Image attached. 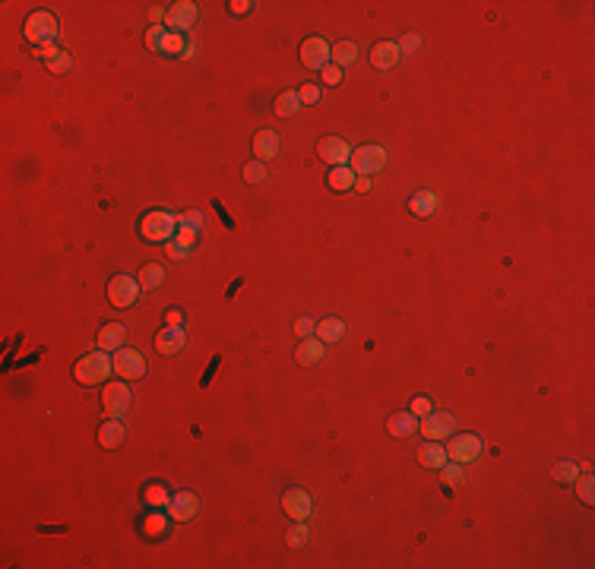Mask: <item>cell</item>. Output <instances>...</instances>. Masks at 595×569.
Listing matches in <instances>:
<instances>
[{
	"mask_svg": "<svg viewBox=\"0 0 595 569\" xmlns=\"http://www.w3.org/2000/svg\"><path fill=\"white\" fill-rule=\"evenodd\" d=\"M168 515H172V522H191L193 515L200 513V496L193 494V490H178V494L168 500Z\"/></svg>",
	"mask_w": 595,
	"mask_h": 569,
	"instance_id": "obj_12",
	"label": "cell"
},
{
	"mask_svg": "<svg viewBox=\"0 0 595 569\" xmlns=\"http://www.w3.org/2000/svg\"><path fill=\"white\" fill-rule=\"evenodd\" d=\"M168 525H172L168 513H149L146 522H143V532H146V538H162L168 532Z\"/></svg>",
	"mask_w": 595,
	"mask_h": 569,
	"instance_id": "obj_28",
	"label": "cell"
},
{
	"mask_svg": "<svg viewBox=\"0 0 595 569\" xmlns=\"http://www.w3.org/2000/svg\"><path fill=\"white\" fill-rule=\"evenodd\" d=\"M313 329H317V319H311V317H301L295 323V336H301V338H311Z\"/></svg>",
	"mask_w": 595,
	"mask_h": 569,
	"instance_id": "obj_43",
	"label": "cell"
},
{
	"mask_svg": "<svg viewBox=\"0 0 595 569\" xmlns=\"http://www.w3.org/2000/svg\"><path fill=\"white\" fill-rule=\"evenodd\" d=\"M282 513L292 522H304L311 515V494L304 487H289L282 494Z\"/></svg>",
	"mask_w": 595,
	"mask_h": 569,
	"instance_id": "obj_13",
	"label": "cell"
},
{
	"mask_svg": "<svg viewBox=\"0 0 595 569\" xmlns=\"http://www.w3.org/2000/svg\"><path fill=\"white\" fill-rule=\"evenodd\" d=\"M313 336H317L323 345H332V342H339V338L345 336V323L339 317H326V319H320V323H317Z\"/></svg>",
	"mask_w": 595,
	"mask_h": 569,
	"instance_id": "obj_24",
	"label": "cell"
},
{
	"mask_svg": "<svg viewBox=\"0 0 595 569\" xmlns=\"http://www.w3.org/2000/svg\"><path fill=\"white\" fill-rule=\"evenodd\" d=\"M551 475H554V481H560V484H573V481H577V475H579V465H577V462H570V459H560V462H554Z\"/></svg>",
	"mask_w": 595,
	"mask_h": 569,
	"instance_id": "obj_31",
	"label": "cell"
},
{
	"mask_svg": "<svg viewBox=\"0 0 595 569\" xmlns=\"http://www.w3.org/2000/svg\"><path fill=\"white\" fill-rule=\"evenodd\" d=\"M124 440H127V427H124L121 417H111L108 424L99 427V446L104 449H121Z\"/></svg>",
	"mask_w": 595,
	"mask_h": 569,
	"instance_id": "obj_18",
	"label": "cell"
},
{
	"mask_svg": "<svg viewBox=\"0 0 595 569\" xmlns=\"http://www.w3.org/2000/svg\"><path fill=\"white\" fill-rule=\"evenodd\" d=\"M241 174H244L247 184H263V181H266V165H263V161L253 159V161H247L244 171H241Z\"/></svg>",
	"mask_w": 595,
	"mask_h": 569,
	"instance_id": "obj_37",
	"label": "cell"
},
{
	"mask_svg": "<svg viewBox=\"0 0 595 569\" xmlns=\"http://www.w3.org/2000/svg\"><path fill=\"white\" fill-rule=\"evenodd\" d=\"M57 51H61V48H57V44H44V48H35V57H38V61L44 63V67H48V63H51V61H54V57H57Z\"/></svg>",
	"mask_w": 595,
	"mask_h": 569,
	"instance_id": "obj_46",
	"label": "cell"
},
{
	"mask_svg": "<svg viewBox=\"0 0 595 569\" xmlns=\"http://www.w3.org/2000/svg\"><path fill=\"white\" fill-rule=\"evenodd\" d=\"M200 19V6L193 0H181V4H172V10L165 13V29L168 32H187L193 29Z\"/></svg>",
	"mask_w": 595,
	"mask_h": 569,
	"instance_id": "obj_9",
	"label": "cell"
},
{
	"mask_svg": "<svg viewBox=\"0 0 595 569\" xmlns=\"http://www.w3.org/2000/svg\"><path fill=\"white\" fill-rule=\"evenodd\" d=\"M320 73H323V82H326V86H339V82H342V70H339L336 63H330V67H323V70H320Z\"/></svg>",
	"mask_w": 595,
	"mask_h": 569,
	"instance_id": "obj_45",
	"label": "cell"
},
{
	"mask_svg": "<svg viewBox=\"0 0 595 569\" xmlns=\"http://www.w3.org/2000/svg\"><path fill=\"white\" fill-rule=\"evenodd\" d=\"M323 348H326V345L320 342L317 336L301 338V345H298V351H295V361L301 364V367H313L317 361H323Z\"/></svg>",
	"mask_w": 595,
	"mask_h": 569,
	"instance_id": "obj_22",
	"label": "cell"
},
{
	"mask_svg": "<svg viewBox=\"0 0 595 569\" xmlns=\"http://www.w3.org/2000/svg\"><path fill=\"white\" fill-rule=\"evenodd\" d=\"M165 250H168V257H172V259H184V257H187V250H181V247H174L172 240H168V244H165Z\"/></svg>",
	"mask_w": 595,
	"mask_h": 569,
	"instance_id": "obj_50",
	"label": "cell"
},
{
	"mask_svg": "<svg viewBox=\"0 0 595 569\" xmlns=\"http://www.w3.org/2000/svg\"><path fill=\"white\" fill-rule=\"evenodd\" d=\"M181 323H184V313L174 310V307H172V310H165V326H181Z\"/></svg>",
	"mask_w": 595,
	"mask_h": 569,
	"instance_id": "obj_48",
	"label": "cell"
},
{
	"mask_svg": "<svg viewBox=\"0 0 595 569\" xmlns=\"http://www.w3.org/2000/svg\"><path fill=\"white\" fill-rule=\"evenodd\" d=\"M279 149H282V136L276 133V130H260L257 136H253V155H257V161H272L279 155Z\"/></svg>",
	"mask_w": 595,
	"mask_h": 569,
	"instance_id": "obj_15",
	"label": "cell"
},
{
	"mask_svg": "<svg viewBox=\"0 0 595 569\" xmlns=\"http://www.w3.org/2000/svg\"><path fill=\"white\" fill-rule=\"evenodd\" d=\"M172 244L191 253V250H193V244H197V231H193V228H181V225H178V234L172 238Z\"/></svg>",
	"mask_w": 595,
	"mask_h": 569,
	"instance_id": "obj_38",
	"label": "cell"
},
{
	"mask_svg": "<svg viewBox=\"0 0 595 569\" xmlns=\"http://www.w3.org/2000/svg\"><path fill=\"white\" fill-rule=\"evenodd\" d=\"M187 48V38L184 32H168L165 42H162V54H172V57H181Z\"/></svg>",
	"mask_w": 595,
	"mask_h": 569,
	"instance_id": "obj_33",
	"label": "cell"
},
{
	"mask_svg": "<svg viewBox=\"0 0 595 569\" xmlns=\"http://www.w3.org/2000/svg\"><path fill=\"white\" fill-rule=\"evenodd\" d=\"M51 73H70L73 70V57H70V51H57V57L48 63Z\"/></svg>",
	"mask_w": 595,
	"mask_h": 569,
	"instance_id": "obj_40",
	"label": "cell"
},
{
	"mask_svg": "<svg viewBox=\"0 0 595 569\" xmlns=\"http://www.w3.org/2000/svg\"><path fill=\"white\" fill-rule=\"evenodd\" d=\"M307 538H311V532H307L304 522H295V525L289 528V534H285V544L292 547V551H298V547L307 544Z\"/></svg>",
	"mask_w": 595,
	"mask_h": 569,
	"instance_id": "obj_35",
	"label": "cell"
},
{
	"mask_svg": "<svg viewBox=\"0 0 595 569\" xmlns=\"http://www.w3.org/2000/svg\"><path fill=\"white\" fill-rule=\"evenodd\" d=\"M387 165V149L383 146H361L351 152L349 168L358 174V178H374L377 171H383Z\"/></svg>",
	"mask_w": 595,
	"mask_h": 569,
	"instance_id": "obj_4",
	"label": "cell"
},
{
	"mask_svg": "<svg viewBox=\"0 0 595 569\" xmlns=\"http://www.w3.org/2000/svg\"><path fill=\"white\" fill-rule=\"evenodd\" d=\"M437 206H440V200H437L434 190H418L409 200V212L415 215V219H431V215L437 212Z\"/></svg>",
	"mask_w": 595,
	"mask_h": 569,
	"instance_id": "obj_20",
	"label": "cell"
},
{
	"mask_svg": "<svg viewBox=\"0 0 595 569\" xmlns=\"http://www.w3.org/2000/svg\"><path fill=\"white\" fill-rule=\"evenodd\" d=\"M399 61H402V51H399L396 42H377L374 48H371V63H374V70H393Z\"/></svg>",
	"mask_w": 595,
	"mask_h": 569,
	"instance_id": "obj_17",
	"label": "cell"
},
{
	"mask_svg": "<svg viewBox=\"0 0 595 569\" xmlns=\"http://www.w3.org/2000/svg\"><path fill=\"white\" fill-rule=\"evenodd\" d=\"M136 282H140V288H146V291H155V288L165 285V269H162L159 263H149V266H143V269H140Z\"/></svg>",
	"mask_w": 595,
	"mask_h": 569,
	"instance_id": "obj_27",
	"label": "cell"
},
{
	"mask_svg": "<svg viewBox=\"0 0 595 569\" xmlns=\"http://www.w3.org/2000/svg\"><path fill=\"white\" fill-rule=\"evenodd\" d=\"M298 98H301V104L320 102V86H317V82H304V86L298 89Z\"/></svg>",
	"mask_w": 595,
	"mask_h": 569,
	"instance_id": "obj_42",
	"label": "cell"
},
{
	"mask_svg": "<svg viewBox=\"0 0 595 569\" xmlns=\"http://www.w3.org/2000/svg\"><path fill=\"white\" fill-rule=\"evenodd\" d=\"M127 342V326L124 323H108L99 332V351H121Z\"/></svg>",
	"mask_w": 595,
	"mask_h": 569,
	"instance_id": "obj_21",
	"label": "cell"
},
{
	"mask_svg": "<svg viewBox=\"0 0 595 569\" xmlns=\"http://www.w3.org/2000/svg\"><path fill=\"white\" fill-rule=\"evenodd\" d=\"M165 35H168L165 25H149V29H146V48L155 51V54H162V42H165Z\"/></svg>",
	"mask_w": 595,
	"mask_h": 569,
	"instance_id": "obj_36",
	"label": "cell"
},
{
	"mask_svg": "<svg viewBox=\"0 0 595 569\" xmlns=\"http://www.w3.org/2000/svg\"><path fill=\"white\" fill-rule=\"evenodd\" d=\"M130 398H133L130 386H124L121 379H117V383H108V386L102 389L104 415H108V417H124V415L130 411Z\"/></svg>",
	"mask_w": 595,
	"mask_h": 569,
	"instance_id": "obj_7",
	"label": "cell"
},
{
	"mask_svg": "<svg viewBox=\"0 0 595 569\" xmlns=\"http://www.w3.org/2000/svg\"><path fill=\"white\" fill-rule=\"evenodd\" d=\"M573 484H577V496H579V500H583L586 506H592V503H595V477L586 472V475H577V481H573Z\"/></svg>",
	"mask_w": 595,
	"mask_h": 569,
	"instance_id": "obj_32",
	"label": "cell"
},
{
	"mask_svg": "<svg viewBox=\"0 0 595 569\" xmlns=\"http://www.w3.org/2000/svg\"><path fill=\"white\" fill-rule=\"evenodd\" d=\"M418 462H421L424 468H443V465L450 462L447 446H443L440 440H428V443H421V449H418Z\"/></svg>",
	"mask_w": 595,
	"mask_h": 569,
	"instance_id": "obj_19",
	"label": "cell"
},
{
	"mask_svg": "<svg viewBox=\"0 0 595 569\" xmlns=\"http://www.w3.org/2000/svg\"><path fill=\"white\" fill-rule=\"evenodd\" d=\"M25 42L35 44V48H44V44H54L57 38V16L48 10H35L29 19H25Z\"/></svg>",
	"mask_w": 595,
	"mask_h": 569,
	"instance_id": "obj_3",
	"label": "cell"
},
{
	"mask_svg": "<svg viewBox=\"0 0 595 569\" xmlns=\"http://www.w3.org/2000/svg\"><path fill=\"white\" fill-rule=\"evenodd\" d=\"M114 374L121 377V379H143L146 377V370H149V364H146V357L140 355L136 348H121V351H114Z\"/></svg>",
	"mask_w": 595,
	"mask_h": 569,
	"instance_id": "obj_6",
	"label": "cell"
},
{
	"mask_svg": "<svg viewBox=\"0 0 595 569\" xmlns=\"http://www.w3.org/2000/svg\"><path fill=\"white\" fill-rule=\"evenodd\" d=\"M355 57H358V44L355 42H336L330 48V61L336 63L339 70L342 67H351V63H355Z\"/></svg>",
	"mask_w": 595,
	"mask_h": 569,
	"instance_id": "obj_26",
	"label": "cell"
},
{
	"mask_svg": "<svg viewBox=\"0 0 595 569\" xmlns=\"http://www.w3.org/2000/svg\"><path fill=\"white\" fill-rule=\"evenodd\" d=\"M440 477L447 487H462V481H466V472H462L459 462H447V465L440 468Z\"/></svg>",
	"mask_w": 595,
	"mask_h": 569,
	"instance_id": "obj_34",
	"label": "cell"
},
{
	"mask_svg": "<svg viewBox=\"0 0 595 569\" xmlns=\"http://www.w3.org/2000/svg\"><path fill=\"white\" fill-rule=\"evenodd\" d=\"M355 178H358V174L351 171L349 165H339V168H330V178H326V184L336 190V193H345V190H355Z\"/></svg>",
	"mask_w": 595,
	"mask_h": 569,
	"instance_id": "obj_25",
	"label": "cell"
},
{
	"mask_svg": "<svg viewBox=\"0 0 595 569\" xmlns=\"http://www.w3.org/2000/svg\"><path fill=\"white\" fill-rule=\"evenodd\" d=\"M456 427V417L450 411H431V415L421 417V434L431 436V440H447Z\"/></svg>",
	"mask_w": 595,
	"mask_h": 569,
	"instance_id": "obj_14",
	"label": "cell"
},
{
	"mask_svg": "<svg viewBox=\"0 0 595 569\" xmlns=\"http://www.w3.org/2000/svg\"><path fill=\"white\" fill-rule=\"evenodd\" d=\"M447 455H450V462H459V465H466V462H475L481 455V436L479 434H450L447 436Z\"/></svg>",
	"mask_w": 595,
	"mask_h": 569,
	"instance_id": "obj_5",
	"label": "cell"
},
{
	"mask_svg": "<svg viewBox=\"0 0 595 569\" xmlns=\"http://www.w3.org/2000/svg\"><path fill=\"white\" fill-rule=\"evenodd\" d=\"M140 282L130 276H114L108 282V300L117 307V310H124V307H133L136 298H140Z\"/></svg>",
	"mask_w": 595,
	"mask_h": 569,
	"instance_id": "obj_8",
	"label": "cell"
},
{
	"mask_svg": "<svg viewBox=\"0 0 595 569\" xmlns=\"http://www.w3.org/2000/svg\"><path fill=\"white\" fill-rule=\"evenodd\" d=\"M298 111H301V98H298L295 89H289V92H282L276 98V114L279 117H295Z\"/></svg>",
	"mask_w": 595,
	"mask_h": 569,
	"instance_id": "obj_29",
	"label": "cell"
},
{
	"mask_svg": "<svg viewBox=\"0 0 595 569\" xmlns=\"http://www.w3.org/2000/svg\"><path fill=\"white\" fill-rule=\"evenodd\" d=\"M409 411L415 417H424V415H431V411H434V405H431L428 396H415V398H411V405H409Z\"/></svg>",
	"mask_w": 595,
	"mask_h": 569,
	"instance_id": "obj_41",
	"label": "cell"
},
{
	"mask_svg": "<svg viewBox=\"0 0 595 569\" xmlns=\"http://www.w3.org/2000/svg\"><path fill=\"white\" fill-rule=\"evenodd\" d=\"M387 430L390 436H411L418 430V417L411 411H393L387 421Z\"/></svg>",
	"mask_w": 595,
	"mask_h": 569,
	"instance_id": "obj_23",
	"label": "cell"
},
{
	"mask_svg": "<svg viewBox=\"0 0 595 569\" xmlns=\"http://www.w3.org/2000/svg\"><path fill=\"white\" fill-rule=\"evenodd\" d=\"M351 152H355V149H351L349 142L342 140V136H323V140L317 142V155H320V159H323L330 168L349 165V161H351Z\"/></svg>",
	"mask_w": 595,
	"mask_h": 569,
	"instance_id": "obj_10",
	"label": "cell"
},
{
	"mask_svg": "<svg viewBox=\"0 0 595 569\" xmlns=\"http://www.w3.org/2000/svg\"><path fill=\"white\" fill-rule=\"evenodd\" d=\"M371 187H374V178H355V190H358V193H368Z\"/></svg>",
	"mask_w": 595,
	"mask_h": 569,
	"instance_id": "obj_49",
	"label": "cell"
},
{
	"mask_svg": "<svg viewBox=\"0 0 595 569\" xmlns=\"http://www.w3.org/2000/svg\"><path fill=\"white\" fill-rule=\"evenodd\" d=\"M396 44H399V51H402V54H415V51L421 48V38L409 32V35H402V42H396Z\"/></svg>",
	"mask_w": 595,
	"mask_h": 569,
	"instance_id": "obj_44",
	"label": "cell"
},
{
	"mask_svg": "<svg viewBox=\"0 0 595 569\" xmlns=\"http://www.w3.org/2000/svg\"><path fill=\"white\" fill-rule=\"evenodd\" d=\"M203 221H206V215H203L200 209H187L184 215H178V225L181 228H193V231H200Z\"/></svg>",
	"mask_w": 595,
	"mask_h": 569,
	"instance_id": "obj_39",
	"label": "cell"
},
{
	"mask_svg": "<svg viewBox=\"0 0 595 569\" xmlns=\"http://www.w3.org/2000/svg\"><path fill=\"white\" fill-rule=\"evenodd\" d=\"M184 345H187V336H184V329H181V326H165V329L155 336V351H159V355H165V357L168 355H178Z\"/></svg>",
	"mask_w": 595,
	"mask_h": 569,
	"instance_id": "obj_16",
	"label": "cell"
},
{
	"mask_svg": "<svg viewBox=\"0 0 595 569\" xmlns=\"http://www.w3.org/2000/svg\"><path fill=\"white\" fill-rule=\"evenodd\" d=\"M140 234L146 240H152V244H168L178 234V215L165 212V209H152V212L143 215Z\"/></svg>",
	"mask_w": 595,
	"mask_h": 569,
	"instance_id": "obj_2",
	"label": "cell"
},
{
	"mask_svg": "<svg viewBox=\"0 0 595 569\" xmlns=\"http://www.w3.org/2000/svg\"><path fill=\"white\" fill-rule=\"evenodd\" d=\"M330 48L332 44H326V38H320V35L304 38V42H301V63H304L307 70L330 67Z\"/></svg>",
	"mask_w": 595,
	"mask_h": 569,
	"instance_id": "obj_11",
	"label": "cell"
},
{
	"mask_svg": "<svg viewBox=\"0 0 595 569\" xmlns=\"http://www.w3.org/2000/svg\"><path fill=\"white\" fill-rule=\"evenodd\" d=\"M143 500H146V506L162 509V506H168V500H172V490H168L165 484H152V487H146Z\"/></svg>",
	"mask_w": 595,
	"mask_h": 569,
	"instance_id": "obj_30",
	"label": "cell"
},
{
	"mask_svg": "<svg viewBox=\"0 0 595 569\" xmlns=\"http://www.w3.org/2000/svg\"><path fill=\"white\" fill-rule=\"evenodd\" d=\"M228 6H232V13H234V16H247V13L253 10V4H251V0H232Z\"/></svg>",
	"mask_w": 595,
	"mask_h": 569,
	"instance_id": "obj_47",
	"label": "cell"
},
{
	"mask_svg": "<svg viewBox=\"0 0 595 569\" xmlns=\"http://www.w3.org/2000/svg\"><path fill=\"white\" fill-rule=\"evenodd\" d=\"M114 374V361L108 357V351H92V355H83L73 367L76 383L83 386H102L108 383V377Z\"/></svg>",
	"mask_w": 595,
	"mask_h": 569,
	"instance_id": "obj_1",
	"label": "cell"
}]
</instances>
